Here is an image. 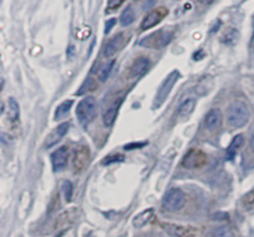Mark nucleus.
I'll return each instance as SVG.
<instances>
[{"mask_svg":"<svg viewBox=\"0 0 254 237\" xmlns=\"http://www.w3.org/2000/svg\"><path fill=\"white\" fill-rule=\"evenodd\" d=\"M250 109L245 102L236 101L227 109V122L232 128H242L250 121Z\"/></svg>","mask_w":254,"mask_h":237,"instance_id":"f257e3e1","label":"nucleus"},{"mask_svg":"<svg viewBox=\"0 0 254 237\" xmlns=\"http://www.w3.org/2000/svg\"><path fill=\"white\" fill-rule=\"evenodd\" d=\"M173 37L174 31L164 27V29L153 32L151 35L146 36L145 39L141 40V41L139 42V45L144 47H149V49L159 50L161 49V47H165L166 45L173 40Z\"/></svg>","mask_w":254,"mask_h":237,"instance_id":"f03ea898","label":"nucleus"},{"mask_svg":"<svg viewBox=\"0 0 254 237\" xmlns=\"http://www.w3.org/2000/svg\"><path fill=\"white\" fill-rule=\"evenodd\" d=\"M77 117L79 123L87 127L97 116V102L93 97H86L77 106Z\"/></svg>","mask_w":254,"mask_h":237,"instance_id":"7ed1b4c3","label":"nucleus"},{"mask_svg":"<svg viewBox=\"0 0 254 237\" xmlns=\"http://www.w3.org/2000/svg\"><path fill=\"white\" fill-rule=\"evenodd\" d=\"M185 205V194L181 189L173 188L165 194L163 199V208L166 211H179Z\"/></svg>","mask_w":254,"mask_h":237,"instance_id":"20e7f679","label":"nucleus"},{"mask_svg":"<svg viewBox=\"0 0 254 237\" xmlns=\"http://www.w3.org/2000/svg\"><path fill=\"white\" fill-rule=\"evenodd\" d=\"M179 77H180V74H179L178 71H173L168 77H166L165 81L163 82V84H161L160 88H159L158 93H156L155 99H154V108H159V107L165 102V99L168 98L169 93L171 92V89H173L174 84L176 83Z\"/></svg>","mask_w":254,"mask_h":237,"instance_id":"39448f33","label":"nucleus"},{"mask_svg":"<svg viewBox=\"0 0 254 237\" xmlns=\"http://www.w3.org/2000/svg\"><path fill=\"white\" fill-rule=\"evenodd\" d=\"M206 163H207V156L200 149H191L183 160V165L188 169H198Z\"/></svg>","mask_w":254,"mask_h":237,"instance_id":"423d86ee","label":"nucleus"},{"mask_svg":"<svg viewBox=\"0 0 254 237\" xmlns=\"http://www.w3.org/2000/svg\"><path fill=\"white\" fill-rule=\"evenodd\" d=\"M89 161H91V152L86 147H79L74 151L73 159H72V164L76 173L84 170L88 166Z\"/></svg>","mask_w":254,"mask_h":237,"instance_id":"0eeeda50","label":"nucleus"},{"mask_svg":"<svg viewBox=\"0 0 254 237\" xmlns=\"http://www.w3.org/2000/svg\"><path fill=\"white\" fill-rule=\"evenodd\" d=\"M127 41H128V36H127V34H124V32L117 34L116 36L112 37V39L107 42L106 46H104V51H103L104 56L106 57L114 56L119 50L123 49L124 45L127 44Z\"/></svg>","mask_w":254,"mask_h":237,"instance_id":"6e6552de","label":"nucleus"},{"mask_svg":"<svg viewBox=\"0 0 254 237\" xmlns=\"http://www.w3.org/2000/svg\"><path fill=\"white\" fill-rule=\"evenodd\" d=\"M168 15V10L166 7H158V9H154L146 15L143 19L140 25L141 30H148L151 29V27L156 26L159 22H161V20Z\"/></svg>","mask_w":254,"mask_h":237,"instance_id":"1a4fd4ad","label":"nucleus"},{"mask_svg":"<svg viewBox=\"0 0 254 237\" xmlns=\"http://www.w3.org/2000/svg\"><path fill=\"white\" fill-rule=\"evenodd\" d=\"M52 168L55 171L64 170L68 163V149L66 147H61L51 154Z\"/></svg>","mask_w":254,"mask_h":237,"instance_id":"9d476101","label":"nucleus"},{"mask_svg":"<svg viewBox=\"0 0 254 237\" xmlns=\"http://www.w3.org/2000/svg\"><path fill=\"white\" fill-rule=\"evenodd\" d=\"M122 103H123V97H119V98L114 99L103 113V123L104 126L111 127L113 126V123L116 122L117 116H118L119 108H121Z\"/></svg>","mask_w":254,"mask_h":237,"instance_id":"9b49d317","label":"nucleus"},{"mask_svg":"<svg viewBox=\"0 0 254 237\" xmlns=\"http://www.w3.org/2000/svg\"><path fill=\"white\" fill-rule=\"evenodd\" d=\"M150 69V61L146 57H140L134 61V64L130 67V77L131 79H140L141 76L148 72Z\"/></svg>","mask_w":254,"mask_h":237,"instance_id":"f8f14e48","label":"nucleus"},{"mask_svg":"<svg viewBox=\"0 0 254 237\" xmlns=\"http://www.w3.org/2000/svg\"><path fill=\"white\" fill-rule=\"evenodd\" d=\"M221 123H222V112L218 108H212L206 114L205 127L207 131H216L217 128H220Z\"/></svg>","mask_w":254,"mask_h":237,"instance_id":"ddd939ff","label":"nucleus"},{"mask_svg":"<svg viewBox=\"0 0 254 237\" xmlns=\"http://www.w3.org/2000/svg\"><path fill=\"white\" fill-rule=\"evenodd\" d=\"M68 128L69 123H64L61 124V126L57 127V128H55L54 131L51 132V134H49V137H47L46 142H45V147H46V148H51L55 144L59 143V142L64 138V134L68 132Z\"/></svg>","mask_w":254,"mask_h":237,"instance_id":"4468645a","label":"nucleus"},{"mask_svg":"<svg viewBox=\"0 0 254 237\" xmlns=\"http://www.w3.org/2000/svg\"><path fill=\"white\" fill-rule=\"evenodd\" d=\"M196 107V99L195 98H188L183 102V103L179 106V111H178V116L179 118H188L192 114V112L195 111Z\"/></svg>","mask_w":254,"mask_h":237,"instance_id":"2eb2a0df","label":"nucleus"},{"mask_svg":"<svg viewBox=\"0 0 254 237\" xmlns=\"http://www.w3.org/2000/svg\"><path fill=\"white\" fill-rule=\"evenodd\" d=\"M154 218V210L153 209H148V210H144L143 213H140L139 215H136L133 220L134 228H144L145 225H148Z\"/></svg>","mask_w":254,"mask_h":237,"instance_id":"dca6fc26","label":"nucleus"},{"mask_svg":"<svg viewBox=\"0 0 254 237\" xmlns=\"http://www.w3.org/2000/svg\"><path fill=\"white\" fill-rule=\"evenodd\" d=\"M243 142H245V138H243L242 134H240V136H236L235 138H233V141L231 142L230 147H228V149H227V160H232V159L235 158L236 154L238 153V151H240L241 147L243 146Z\"/></svg>","mask_w":254,"mask_h":237,"instance_id":"f3484780","label":"nucleus"},{"mask_svg":"<svg viewBox=\"0 0 254 237\" xmlns=\"http://www.w3.org/2000/svg\"><path fill=\"white\" fill-rule=\"evenodd\" d=\"M166 233L173 237H191V233L189 229L183 228V226L176 225H164Z\"/></svg>","mask_w":254,"mask_h":237,"instance_id":"a211bd4d","label":"nucleus"},{"mask_svg":"<svg viewBox=\"0 0 254 237\" xmlns=\"http://www.w3.org/2000/svg\"><path fill=\"white\" fill-rule=\"evenodd\" d=\"M72 104H73V101L72 99H68V101H64V103H61L59 106V108L55 112V119H61L64 117H66L67 114L69 113V109H71Z\"/></svg>","mask_w":254,"mask_h":237,"instance_id":"6ab92c4d","label":"nucleus"},{"mask_svg":"<svg viewBox=\"0 0 254 237\" xmlns=\"http://www.w3.org/2000/svg\"><path fill=\"white\" fill-rule=\"evenodd\" d=\"M135 20V14H134V10L131 6H128L121 15V24L123 26H129L131 25Z\"/></svg>","mask_w":254,"mask_h":237,"instance_id":"aec40b11","label":"nucleus"},{"mask_svg":"<svg viewBox=\"0 0 254 237\" xmlns=\"http://www.w3.org/2000/svg\"><path fill=\"white\" fill-rule=\"evenodd\" d=\"M238 37H240V34L236 29H230L223 34L222 36V42L226 45H235L236 42L238 41Z\"/></svg>","mask_w":254,"mask_h":237,"instance_id":"412c9836","label":"nucleus"},{"mask_svg":"<svg viewBox=\"0 0 254 237\" xmlns=\"http://www.w3.org/2000/svg\"><path fill=\"white\" fill-rule=\"evenodd\" d=\"M113 65H114V61H111V62H108V64L103 65V66L99 69V71H98V79H99V81H101V82L107 81V79H108L109 75H111L112 69H113Z\"/></svg>","mask_w":254,"mask_h":237,"instance_id":"4be33fe9","label":"nucleus"},{"mask_svg":"<svg viewBox=\"0 0 254 237\" xmlns=\"http://www.w3.org/2000/svg\"><path fill=\"white\" fill-rule=\"evenodd\" d=\"M19 104L14 98H9V116L12 121H16L19 118Z\"/></svg>","mask_w":254,"mask_h":237,"instance_id":"5701e85b","label":"nucleus"},{"mask_svg":"<svg viewBox=\"0 0 254 237\" xmlns=\"http://www.w3.org/2000/svg\"><path fill=\"white\" fill-rule=\"evenodd\" d=\"M212 237H235V235H233L232 230L230 228H227V226H221V228H218L215 231Z\"/></svg>","mask_w":254,"mask_h":237,"instance_id":"b1692460","label":"nucleus"},{"mask_svg":"<svg viewBox=\"0 0 254 237\" xmlns=\"http://www.w3.org/2000/svg\"><path fill=\"white\" fill-rule=\"evenodd\" d=\"M62 191L64 194V198H66L67 201L71 200L72 196V184L69 181H64V185H62Z\"/></svg>","mask_w":254,"mask_h":237,"instance_id":"393cba45","label":"nucleus"},{"mask_svg":"<svg viewBox=\"0 0 254 237\" xmlns=\"http://www.w3.org/2000/svg\"><path fill=\"white\" fill-rule=\"evenodd\" d=\"M243 205L247 206V208L254 205V190L250 191V193L243 198Z\"/></svg>","mask_w":254,"mask_h":237,"instance_id":"a878e982","label":"nucleus"},{"mask_svg":"<svg viewBox=\"0 0 254 237\" xmlns=\"http://www.w3.org/2000/svg\"><path fill=\"white\" fill-rule=\"evenodd\" d=\"M123 2L124 0H108V10H107V11H114V10L118 9Z\"/></svg>","mask_w":254,"mask_h":237,"instance_id":"bb28decb","label":"nucleus"},{"mask_svg":"<svg viewBox=\"0 0 254 237\" xmlns=\"http://www.w3.org/2000/svg\"><path fill=\"white\" fill-rule=\"evenodd\" d=\"M114 24H116V20H114V19H111V20H109V21H107V24H106V34H108V32L111 31L112 27L114 26Z\"/></svg>","mask_w":254,"mask_h":237,"instance_id":"cd10ccee","label":"nucleus"},{"mask_svg":"<svg viewBox=\"0 0 254 237\" xmlns=\"http://www.w3.org/2000/svg\"><path fill=\"white\" fill-rule=\"evenodd\" d=\"M112 159H107V160H104L103 163L104 164H109V163H113V161H118V160H122L123 159V157L122 156H116V157H111Z\"/></svg>","mask_w":254,"mask_h":237,"instance_id":"c85d7f7f","label":"nucleus"},{"mask_svg":"<svg viewBox=\"0 0 254 237\" xmlns=\"http://www.w3.org/2000/svg\"><path fill=\"white\" fill-rule=\"evenodd\" d=\"M200 1L205 5H210V4H212L213 1H216V0H200Z\"/></svg>","mask_w":254,"mask_h":237,"instance_id":"c756f323","label":"nucleus"},{"mask_svg":"<svg viewBox=\"0 0 254 237\" xmlns=\"http://www.w3.org/2000/svg\"><path fill=\"white\" fill-rule=\"evenodd\" d=\"M251 148H252V151L254 152V132L252 134V138H251Z\"/></svg>","mask_w":254,"mask_h":237,"instance_id":"7c9ffc66","label":"nucleus"}]
</instances>
